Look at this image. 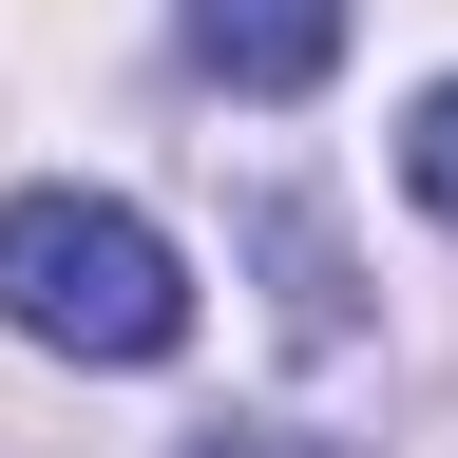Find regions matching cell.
<instances>
[{"label":"cell","instance_id":"cell-5","mask_svg":"<svg viewBox=\"0 0 458 458\" xmlns=\"http://www.w3.org/2000/svg\"><path fill=\"white\" fill-rule=\"evenodd\" d=\"M191 458H344V439H306V420H210Z\"/></svg>","mask_w":458,"mask_h":458},{"label":"cell","instance_id":"cell-1","mask_svg":"<svg viewBox=\"0 0 458 458\" xmlns=\"http://www.w3.org/2000/svg\"><path fill=\"white\" fill-rule=\"evenodd\" d=\"M0 325L57 344V363H172L191 344V267L114 191H20L0 210Z\"/></svg>","mask_w":458,"mask_h":458},{"label":"cell","instance_id":"cell-3","mask_svg":"<svg viewBox=\"0 0 458 458\" xmlns=\"http://www.w3.org/2000/svg\"><path fill=\"white\" fill-rule=\"evenodd\" d=\"M249 229H267V267H286V344H344V325H363V306H344V249H325L306 210H249Z\"/></svg>","mask_w":458,"mask_h":458},{"label":"cell","instance_id":"cell-2","mask_svg":"<svg viewBox=\"0 0 458 458\" xmlns=\"http://www.w3.org/2000/svg\"><path fill=\"white\" fill-rule=\"evenodd\" d=\"M191 57L229 96H306L325 57H344V0H191Z\"/></svg>","mask_w":458,"mask_h":458},{"label":"cell","instance_id":"cell-4","mask_svg":"<svg viewBox=\"0 0 458 458\" xmlns=\"http://www.w3.org/2000/svg\"><path fill=\"white\" fill-rule=\"evenodd\" d=\"M401 191H420V210H439V229H458V77H439V96H420V114H401Z\"/></svg>","mask_w":458,"mask_h":458}]
</instances>
